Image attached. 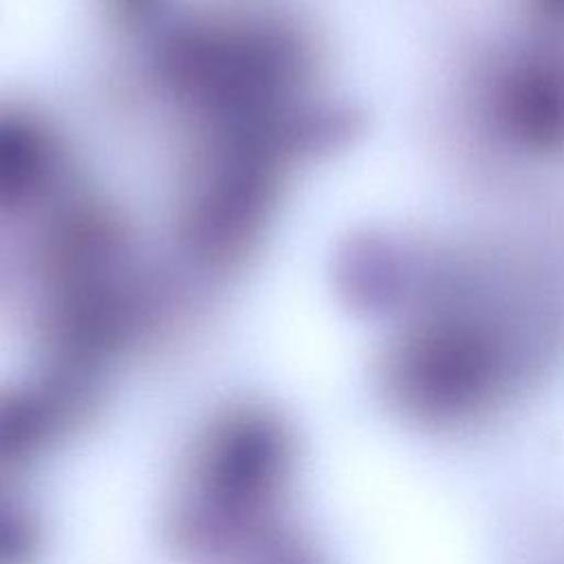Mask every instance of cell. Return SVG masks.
<instances>
[{
	"instance_id": "obj_2",
	"label": "cell",
	"mask_w": 564,
	"mask_h": 564,
	"mask_svg": "<svg viewBox=\"0 0 564 564\" xmlns=\"http://www.w3.org/2000/svg\"><path fill=\"white\" fill-rule=\"evenodd\" d=\"M513 128L533 143H555L564 137V77L533 68L518 75L507 95Z\"/></svg>"
},
{
	"instance_id": "obj_1",
	"label": "cell",
	"mask_w": 564,
	"mask_h": 564,
	"mask_svg": "<svg viewBox=\"0 0 564 564\" xmlns=\"http://www.w3.org/2000/svg\"><path fill=\"white\" fill-rule=\"evenodd\" d=\"M53 161L44 130L22 112L0 108V212L33 200L51 181Z\"/></svg>"
},
{
	"instance_id": "obj_3",
	"label": "cell",
	"mask_w": 564,
	"mask_h": 564,
	"mask_svg": "<svg viewBox=\"0 0 564 564\" xmlns=\"http://www.w3.org/2000/svg\"><path fill=\"white\" fill-rule=\"evenodd\" d=\"M540 4H542L544 11H549V13L564 15V0H540Z\"/></svg>"
}]
</instances>
